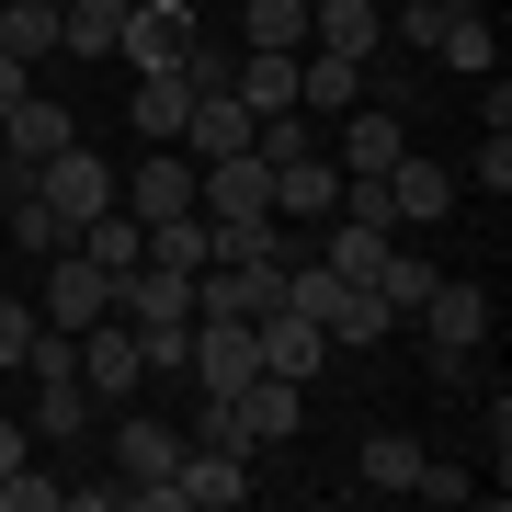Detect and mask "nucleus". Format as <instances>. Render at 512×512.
<instances>
[{"mask_svg":"<svg viewBox=\"0 0 512 512\" xmlns=\"http://www.w3.org/2000/svg\"><path fill=\"white\" fill-rule=\"evenodd\" d=\"M410 478H421V444H410V433H376V444H365V490H387V501H399Z\"/></svg>","mask_w":512,"mask_h":512,"instance_id":"a878e982","label":"nucleus"},{"mask_svg":"<svg viewBox=\"0 0 512 512\" xmlns=\"http://www.w3.org/2000/svg\"><path fill=\"white\" fill-rule=\"evenodd\" d=\"M251 342H262V376H319V365H330V330H319L308 308H285V296L251 319Z\"/></svg>","mask_w":512,"mask_h":512,"instance_id":"9d476101","label":"nucleus"},{"mask_svg":"<svg viewBox=\"0 0 512 512\" xmlns=\"http://www.w3.org/2000/svg\"><path fill=\"white\" fill-rule=\"evenodd\" d=\"M23 92H35V69H23V57H0V114H12Z\"/></svg>","mask_w":512,"mask_h":512,"instance_id":"473e14b6","label":"nucleus"},{"mask_svg":"<svg viewBox=\"0 0 512 512\" xmlns=\"http://www.w3.org/2000/svg\"><path fill=\"white\" fill-rule=\"evenodd\" d=\"M92 410H103V399H92L80 376H35V433H46V444H80Z\"/></svg>","mask_w":512,"mask_h":512,"instance_id":"aec40b11","label":"nucleus"},{"mask_svg":"<svg viewBox=\"0 0 512 512\" xmlns=\"http://www.w3.org/2000/svg\"><path fill=\"white\" fill-rule=\"evenodd\" d=\"M35 319H46V330H92V319H114V274L80 251V239L35 262Z\"/></svg>","mask_w":512,"mask_h":512,"instance_id":"f257e3e1","label":"nucleus"},{"mask_svg":"<svg viewBox=\"0 0 512 512\" xmlns=\"http://www.w3.org/2000/svg\"><path fill=\"white\" fill-rule=\"evenodd\" d=\"M80 387H92L103 410H126L137 387H148V353H137L126 319H92V330H80Z\"/></svg>","mask_w":512,"mask_h":512,"instance_id":"423d86ee","label":"nucleus"},{"mask_svg":"<svg viewBox=\"0 0 512 512\" xmlns=\"http://www.w3.org/2000/svg\"><path fill=\"white\" fill-rule=\"evenodd\" d=\"M456 12H478V0H399V46H421V57H433L444 35H456Z\"/></svg>","mask_w":512,"mask_h":512,"instance_id":"bb28decb","label":"nucleus"},{"mask_svg":"<svg viewBox=\"0 0 512 512\" xmlns=\"http://www.w3.org/2000/svg\"><path fill=\"white\" fill-rule=\"evenodd\" d=\"M0 57L46 69V57H57V0H0Z\"/></svg>","mask_w":512,"mask_h":512,"instance_id":"412c9836","label":"nucleus"},{"mask_svg":"<svg viewBox=\"0 0 512 512\" xmlns=\"http://www.w3.org/2000/svg\"><path fill=\"white\" fill-rule=\"evenodd\" d=\"M0 171H12V160H0Z\"/></svg>","mask_w":512,"mask_h":512,"instance_id":"f704fd0d","label":"nucleus"},{"mask_svg":"<svg viewBox=\"0 0 512 512\" xmlns=\"http://www.w3.org/2000/svg\"><path fill=\"white\" fill-rule=\"evenodd\" d=\"M410 319H421V353H478V342H490V296H478V285H433Z\"/></svg>","mask_w":512,"mask_h":512,"instance_id":"f8f14e48","label":"nucleus"},{"mask_svg":"<svg viewBox=\"0 0 512 512\" xmlns=\"http://www.w3.org/2000/svg\"><path fill=\"white\" fill-rule=\"evenodd\" d=\"M353 103H365V57L296 46V114H353Z\"/></svg>","mask_w":512,"mask_h":512,"instance_id":"dca6fc26","label":"nucleus"},{"mask_svg":"<svg viewBox=\"0 0 512 512\" xmlns=\"http://www.w3.org/2000/svg\"><path fill=\"white\" fill-rule=\"evenodd\" d=\"M308 46H330V57H376V46H387V12H376V0H308Z\"/></svg>","mask_w":512,"mask_h":512,"instance_id":"f3484780","label":"nucleus"},{"mask_svg":"<svg viewBox=\"0 0 512 512\" xmlns=\"http://www.w3.org/2000/svg\"><path fill=\"white\" fill-rule=\"evenodd\" d=\"M399 148H410V137H399V103H353V114H342V148H330V160H342V183H376Z\"/></svg>","mask_w":512,"mask_h":512,"instance_id":"2eb2a0df","label":"nucleus"},{"mask_svg":"<svg viewBox=\"0 0 512 512\" xmlns=\"http://www.w3.org/2000/svg\"><path fill=\"white\" fill-rule=\"evenodd\" d=\"M433 57H444V69H467V80H490V69H501V35H490V12H456V35H444Z\"/></svg>","mask_w":512,"mask_h":512,"instance_id":"393cba45","label":"nucleus"},{"mask_svg":"<svg viewBox=\"0 0 512 512\" xmlns=\"http://www.w3.org/2000/svg\"><path fill=\"white\" fill-rule=\"evenodd\" d=\"M57 490H69V478H35V456H23L12 478H0V512H57Z\"/></svg>","mask_w":512,"mask_h":512,"instance_id":"c85d7f7f","label":"nucleus"},{"mask_svg":"<svg viewBox=\"0 0 512 512\" xmlns=\"http://www.w3.org/2000/svg\"><path fill=\"white\" fill-rule=\"evenodd\" d=\"M387 217H399V228L456 217V171H444V160H421V148H399V160H387Z\"/></svg>","mask_w":512,"mask_h":512,"instance_id":"9b49d317","label":"nucleus"},{"mask_svg":"<svg viewBox=\"0 0 512 512\" xmlns=\"http://www.w3.org/2000/svg\"><path fill=\"white\" fill-rule=\"evenodd\" d=\"M330 205H342V160H330V148H308V160H285L274 171V217H330Z\"/></svg>","mask_w":512,"mask_h":512,"instance_id":"a211bd4d","label":"nucleus"},{"mask_svg":"<svg viewBox=\"0 0 512 512\" xmlns=\"http://www.w3.org/2000/svg\"><path fill=\"white\" fill-rule=\"evenodd\" d=\"M23 342H35V296H0V365H23Z\"/></svg>","mask_w":512,"mask_h":512,"instance_id":"c756f323","label":"nucleus"},{"mask_svg":"<svg viewBox=\"0 0 512 512\" xmlns=\"http://www.w3.org/2000/svg\"><path fill=\"white\" fill-rule=\"evenodd\" d=\"M160 501H171V512H239V501H251V456H228V444H183L171 478H160Z\"/></svg>","mask_w":512,"mask_h":512,"instance_id":"20e7f679","label":"nucleus"},{"mask_svg":"<svg viewBox=\"0 0 512 512\" xmlns=\"http://www.w3.org/2000/svg\"><path fill=\"white\" fill-rule=\"evenodd\" d=\"M478 183H490V194H512V126H490V148H478Z\"/></svg>","mask_w":512,"mask_h":512,"instance_id":"2f4dec72","label":"nucleus"},{"mask_svg":"<svg viewBox=\"0 0 512 512\" xmlns=\"http://www.w3.org/2000/svg\"><path fill=\"white\" fill-rule=\"evenodd\" d=\"M183 114H194V80L183 69H137V92H126L137 148H183Z\"/></svg>","mask_w":512,"mask_h":512,"instance_id":"4468645a","label":"nucleus"},{"mask_svg":"<svg viewBox=\"0 0 512 512\" xmlns=\"http://www.w3.org/2000/svg\"><path fill=\"white\" fill-rule=\"evenodd\" d=\"M194 35H205L194 0H126V35H114V57H126V69H183Z\"/></svg>","mask_w":512,"mask_h":512,"instance_id":"39448f33","label":"nucleus"},{"mask_svg":"<svg viewBox=\"0 0 512 512\" xmlns=\"http://www.w3.org/2000/svg\"><path fill=\"white\" fill-rule=\"evenodd\" d=\"M114 205H126L137 228H160V217H194V160L183 148H148V160L114 183Z\"/></svg>","mask_w":512,"mask_h":512,"instance_id":"0eeeda50","label":"nucleus"},{"mask_svg":"<svg viewBox=\"0 0 512 512\" xmlns=\"http://www.w3.org/2000/svg\"><path fill=\"white\" fill-rule=\"evenodd\" d=\"M69 137H80V114H69V103H46V92H23L12 114H0V160H12V171L57 160V148H69Z\"/></svg>","mask_w":512,"mask_h":512,"instance_id":"ddd939ff","label":"nucleus"},{"mask_svg":"<svg viewBox=\"0 0 512 512\" xmlns=\"http://www.w3.org/2000/svg\"><path fill=\"white\" fill-rule=\"evenodd\" d=\"M171 456H183V433H171V421H148V410H114V490H126V512H171V501H160Z\"/></svg>","mask_w":512,"mask_h":512,"instance_id":"f03ea898","label":"nucleus"},{"mask_svg":"<svg viewBox=\"0 0 512 512\" xmlns=\"http://www.w3.org/2000/svg\"><path fill=\"white\" fill-rule=\"evenodd\" d=\"M80 251H92V262H103V274H137V262H148V228L126 217V205H103V217H92V228H80Z\"/></svg>","mask_w":512,"mask_h":512,"instance_id":"4be33fe9","label":"nucleus"},{"mask_svg":"<svg viewBox=\"0 0 512 512\" xmlns=\"http://www.w3.org/2000/svg\"><path fill=\"white\" fill-rule=\"evenodd\" d=\"M114 319H137V330H194V274H171V262L114 274Z\"/></svg>","mask_w":512,"mask_h":512,"instance_id":"1a4fd4ad","label":"nucleus"},{"mask_svg":"<svg viewBox=\"0 0 512 512\" xmlns=\"http://www.w3.org/2000/svg\"><path fill=\"white\" fill-rule=\"evenodd\" d=\"M183 376L217 399V387H251L262 376V342H251V319H194V353H183Z\"/></svg>","mask_w":512,"mask_h":512,"instance_id":"6e6552de","label":"nucleus"},{"mask_svg":"<svg viewBox=\"0 0 512 512\" xmlns=\"http://www.w3.org/2000/svg\"><path fill=\"white\" fill-rule=\"evenodd\" d=\"M148 262H171V274H205V217H160V228H148Z\"/></svg>","mask_w":512,"mask_h":512,"instance_id":"cd10ccee","label":"nucleus"},{"mask_svg":"<svg viewBox=\"0 0 512 512\" xmlns=\"http://www.w3.org/2000/svg\"><path fill=\"white\" fill-rule=\"evenodd\" d=\"M23 183H35V194L57 205V217H69V239H80V228H92L103 205H114V160H103V148H80V137H69L57 160H35V171H23Z\"/></svg>","mask_w":512,"mask_h":512,"instance_id":"7ed1b4c3","label":"nucleus"},{"mask_svg":"<svg viewBox=\"0 0 512 512\" xmlns=\"http://www.w3.org/2000/svg\"><path fill=\"white\" fill-rule=\"evenodd\" d=\"M444 274H433V262H421V251H399V239H387V262H376V296H387V319H410L421 308V296H433Z\"/></svg>","mask_w":512,"mask_h":512,"instance_id":"b1692460","label":"nucleus"},{"mask_svg":"<svg viewBox=\"0 0 512 512\" xmlns=\"http://www.w3.org/2000/svg\"><path fill=\"white\" fill-rule=\"evenodd\" d=\"M239 46H308V0H239Z\"/></svg>","mask_w":512,"mask_h":512,"instance_id":"5701e85b","label":"nucleus"},{"mask_svg":"<svg viewBox=\"0 0 512 512\" xmlns=\"http://www.w3.org/2000/svg\"><path fill=\"white\" fill-rule=\"evenodd\" d=\"M410 490H421V501H467L478 478H467V467H433V456H421V478H410Z\"/></svg>","mask_w":512,"mask_h":512,"instance_id":"7c9ffc66","label":"nucleus"},{"mask_svg":"<svg viewBox=\"0 0 512 512\" xmlns=\"http://www.w3.org/2000/svg\"><path fill=\"white\" fill-rule=\"evenodd\" d=\"M126 0H57V57H114Z\"/></svg>","mask_w":512,"mask_h":512,"instance_id":"6ab92c4d","label":"nucleus"},{"mask_svg":"<svg viewBox=\"0 0 512 512\" xmlns=\"http://www.w3.org/2000/svg\"><path fill=\"white\" fill-rule=\"evenodd\" d=\"M23 456H35V444H23V421H0V478H12Z\"/></svg>","mask_w":512,"mask_h":512,"instance_id":"72a5a7b5","label":"nucleus"}]
</instances>
